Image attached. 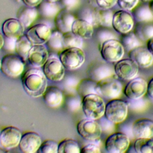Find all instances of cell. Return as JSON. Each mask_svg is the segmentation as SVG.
Segmentation results:
<instances>
[{"label":"cell","mask_w":153,"mask_h":153,"mask_svg":"<svg viewBox=\"0 0 153 153\" xmlns=\"http://www.w3.org/2000/svg\"><path fill=\"white\" fill-rule=\"evenodd\" d=\"M21 80L25 91L32 97L42 96L47 87V78L39 68L33 67L27 70L22 75Z\"/></svg>","instance_id":"6da1fadb"},{"label":"cell","mask_w":153,"mask_h":153,"mask_svg":"<svg viewBox=\"0 0 153 153\" xmlns=\"http://www.w3.org/2000/svg\"><path fill=\"white\" fill-rule=\"evenodd\" d=\"M105 105L102 97L96 93L87 94L82 99L81 108L87 118L98 120L104 116Z\"/></svg>","instance_id":"7a4b0ae2"},{"label":"cell","mask_w":153,"mask_h":153,"mask_svg":"<svg viewBox=\"0 0 153 153\" xmlns=\"http://www.w3.org/2000/svg\"><path fill=\"white\" fill-rule=\"evenodd\" d=\"M115 75L97 82L95 90L97 94L110 100L120 96L123 91V85Z\"/></svg>","instance_id":"3957f363"},{"label":"cell","mask_w":153,"mask_h":153,"mask_svg":"<svg viewBox=\"0 0 153 153\" xmlns=\"http://www.w3.org/2000/svg\"><path fill=\"white\" fill-rule=\"evenodd\" d=\"M128 110L127 102L118 98L113 99L106 104L104 116L115 124H119L126 120Z\"/></svg>","instance_id":"277c9868"},{"label":"cell","mask_w":153,"mask_h":153,"mask_svg":"<svg viewBox=\"0 0 153 153\" xmlns=\"http://www.w3.org/2000/svg\"><path fill=\"white\" fill-rule=\"evenodd\" d=\"M59 58L66 69L73 71L84 64L85 55L82 48L72 47L63 49L59 54Z\"/></svg>","instance_id":"5b68a950"},{"label":"cell","mask_w":153,"mask_h":153,"mask_svg":"<svg viewBox=\"0 0 153 153\" xmlns=\"http://www.w3.org/2000/svg\"><path fill=\"white\" fill-rule=\"evenodd\" d=\"M25 62L17 54L10 53L1 59L0 71L5 76L16 78L20 76L25 69Z\"/></svg>","instance_id":"8992f818"},{"label":"cell","mask_w":153,"mask_h":153,"mask_svg":"<svg viewBox=\"0 0 153 153\" xmlns=\"http://www.w3.org/2000/svg\"><path fill=\"white\" fill-rule=\"evenodd\" d=\"M100 53L103 60L114 63L122 59L124 54V48L120 41L117 39H111L100 45Z\"/></svg>","instance_id":"52a82bcc"},{"label":"cell","mask_w":153,"mask_h":153,"mask_svg":"<svg viewBox=\"0 0 153 153\" xmlns=\"http://www.w3.org/2000/svg\"><path fill=\"white\" fill-rule=\"evenodd\" d=\"M77 132L84 139L97 142L102 134V128L97 120L85 118L80 120L76 126Z\"/></svg>","instance_id":"ba28073f"},{"label":"cell","mask_w":153,"mask_h":153,"mask_svg":"<svg viewBox=\"0 0 153 153\" xmlns=\"http://www.w3.org/2000/svg\"><path fill=\"white\" fill-rule=\"evenodd\" d=\"M128 136L123 132L111 134L106 139L105 147L109 153H124L130 146Z\"/></svg>","instance_id":"9c48e42d"},{"label":"cell","mask_w":153,"mask_h":153,"mask_svg":"<svg viewBox=\"0 0 153 153\" xmlns=\"http://www.w3.org/2000/svg\"><path fill=\"white\" fill-rule=\"evenodd\" d=\"M87 73L90 78L96 82L115 75L114 67L104 60L93 62L88 66Z\"/></svg>","instance_id":"30bf717a"},{"label":"cell","mask_w":153,"mask_h":153,"mask_svg":"<svg viewBox=\"0 0 153 153\" xmlns=\"http://www.w3.org/2000/svg\"><path fill=\"white\" fill-rule=\"evenodd\" d=\"M65 69L59 58L56 57H49L42 66V71L47 79L54 82L64 78Z\"/></svg>","instance_id":"8fae6325"},{"label":"cell","mask_w":153,"mask_h":153,"mask_svg":"<svg viewBox=\"0 0 153 153\" xmlns=\"http://www.w3.org/2000/svg\"><path fill=\"white\" fill-rule=\"evenodd\" d=\"M112 26L119 33L130 32L134 26V19L128 11L121 10L114 13Z\"/></svg>","instance_id":"7c38bea8"},{"label":"cell","mask_w":153,"mask_h":153,"mask_svg":"<svg viewBox=\"0 0 153 153\" xmlns=\"http://www.w3.org/2000/svg\"><path fill=\"white\" fill-rule=\"evenodd\" d=\"M115 75L123 80H130L135 78L137 74L139 67L131 59H124L117 62L114 66Z\"/></svg>","instance_id":"4fadbf2b"},{"label":"cell","mask_w":153,"mask_h":153,"mask_svg":"<svg viewBox=\"0 0 153 153\" xmlns=\"http://www.w3.org/2000/svg\"><path fill=\"white\" fill-rule=\"evenodd\" d=\"M51 33V30L47 25L39 23L31 26L25 35L33 45H43L50 38Z\"/></svg>","instance_id":"5bb4252c"},{"label":"cell","mask_w":153,"mask_h":153,"mask_svg":"<svg viewBox=\"0 0 153 153\" xmlns=\"http://www.w3.org/2000/svg\"><path fill=\"white\" fill-rule=\"evenodd\" d=\"M22 132L18 128L8 126L0 131V146L5 149H11L18 146L22 137Z\"/></svg>","instance_id":"9a60e30c"},{"label":"cell","mask_w":153,"mask_h":153,"mask_svg":"<svg viewBox=\"0 0 153 153\" xmlns=\"http://www.w3.org/2000/svg\"><path fill=\"white\" fill-rule=\"evenodd\" d=\"M147 81L141 77H135L125 86L124 94L128 99L142 98L147 91Z\"/></svg>","instance_id":"2e32d148"},{"label":"cell","mask_w":153,"mask_h":153,"mask_svg":"<svg viewBox=\"0 0 153 153\" xmlns=\"http://www.w3.org/2000/svg\"><path fill=\"white\" fill-rule=\"evenodd\" d=\"M42 143L41 137L34 131H29L22 134L18 147L23 153L37 152Z\"/></svg>","instance_id":"e0dca14e"},{"label":"cell","mask_w":153,"mask_h":153,"mask_svg":"<svg viewBox=\"0 0 153 153\" xmlns=\"http://www.w3.org/2000/svg\"><path fill=\"white\" fill-rule=\"evenodd\" d=\"M128 53L129 58L139 68H147L153 64V54L142 45L135 47Z\"/></svg>","instance_id":"ac0fdd59"},{"label":"cell","mask_w":153,"mask_h":153,"mask_svg":"<svg viewBox=\"0 0 153 153\" xmlns=\"http://www.w3.org/2000/svg\"><path fill=\"white\" fill-rule=\"evenodd\" d=\"M131 132L136 139L152 138L153 137V121L147 118L136 120L132 124Z\"/></svg>","instance_id":"d6986e66"},{"label":"cell","mask_w":153,"mask_h":153,"mask_svg":"<svg viewBox=\"0 0 153 153\" xmlns=\"http://www.w3.org/2000/svg\"><path fill=\"white\" fill-rule=\"evenodd\" d=\"M48 57V52L44 45H33L28 54L27 61L33 67L41 68Z\"/></svg>","instance_id":"ffe728a7"},{"label":"cell","mask_w":153,"mask_h":153,"mask_svg":"<svg viewBox=\"0 0 153 153\" xmlns=\"http://www.w3.org/2000/svg\"><path fill=\"white\" fill-rule=\"evenodd\" d=\"M77 18L69 13V11L63 9L54 18V25L57 30L65 33L72 30V26Z\"/></svg>","instance_id":"44dd1931"},{"label":"cell","mask_w":153,"mask_h":153,"mask_svg":"<svg viewBox=\"0 0 153 153\" xmlns=\"http://www.w3.org/2000/svg\"><path fill=\"white\" fill-rule=\"evenodd\" d=\"M25 27L17 19L10 18L4 22L2 31L4 36L17 39L24 34Z\"/></svg>","instance_id":"7402d4cb"},{"label":"cell","mask_w":153,"mask_h":153,"mask_svg":"<svg viewBox=\"0 0 153 153\" xmlns=\"http://www.w3.org/2000/svg\"><path fill=\"white\" fill-rule=\"evenodd\" d=\"M42 97L46 105L53 108L60 106L64 100L62 91L59 87L54 85L47 86Z\"/></svg>","instance_id":"603a6c76"},{"label":"cell","mask_w":153,"mask_h":153,"mask_svg":"<svg viewBox=\"0 0 153 153\" xmlns=\"http://www.w3.org/2000/svg\"><path fill=\"white\" fill-rule=\"evenodd\" d=\"M38 14L39 12L36 7H30L25 5L18 9L16 13V17L25 28H27L37 19Z\"/></svg>","instance_id":"cb8c5ba5"},{"label":"cell","mask_w":153,"mask_h":153,"mask_svg":"<svg viewBox=\"0 0 153 153\" xmlns=\"http://www.w3.org/2000/svg\"><path fill=\"white\" fill-rule=\"evenodd\" d=\"M71 31L82 39H88L93 36L94 26L86 20L76 19L72 25Z\"/></svg>","instance_id":"d4e9b609"},{"label":"cell","mask_w":153,"mask_h":153,"mask_svg":"<svg viewBox=\"0 0 153 153\" xmlns=\"http://www.w3.org/2000/svg\"><path fill=\"white\" fill-rule=\"evenodd\" d=\"M135 35L142 41H148L153 36V23L151 22H140L134 27Z\"/></svg>","instance_id":"484cf974"},{"label":"cell","mask_w":153,"mask_h":153,"mask_svg":"<svg viewBox=\"0 0 153 153\" xmlns=\"http://www.w3.org/2000/svg\"><path fill=\"white\" fill-rule=\"evenodd\" d=\"M33 45L26 35L23 34L17 39L15 52L25 62H26L27 60L28 54Z\"/></svg>","instance_id":"4316f807"},{"label":"cell","mask_w":153,"mask_h":153,"mask_svg":"<svg viewBox=\"0 0 153 153\" xmlns=\"http://www.w3.org/2000/svg\"><path fill=\"white\" fill-rule=\"evenodd\" d=\"M94 11L97 26L103 27L112 26L114 13L110 9L98 7L94 8Z\"/></svg>","instance_id":"83f0119b"},{"label":"cell","mask_w":153,"mask_h":153,"mask_svg":"<svg viewBox=\"0 0 153 153\" xmlns=\"http://www.w3.org/2000/svg\"><path fill=\"white\" fill-rule=\"evenodd\" d=\"M132 16L137 22L153 21V14L148 4H137L132 10Z\"/></svg>","instance_id":"f1b7e54d"},{"label":"cell","mask_w":153,"mask_h":153,"mask_svg":"<svg viewBox=\"0 0 153 153\" xmlns=\"http://www.w3.org/2000/svg\"><path fill=\"white\" fill-rule=\"evenodd\" d=\"M37 7L38 12L45 18H54L60 11V7L56 2H49L47 0L43 1Z\"/></svg>","instance_id":"f546056e"},{"label":"cell","mask_w":153,"mask_h":153,"mask_svg":"<svg viewBox=\"0 0 153 153\" xmlns=\"http://www.w3.org/2000/svg\"><path fill=\"white\" fill-rule=\"evenodd\" d=\"M62 38L63 33L62 32L57 30L53 31L45 44L50 51L59 54L64 49Z\"/></svg>","instance_id":"4dcf8cb0"},{"label":"cell","mask_w":153,"mask_h":153,"mask_svg":"<svg viewBox=\"0 0 153 153\" xmlns=\"http://www.w3.org/2000/svg\"><path fill=\"white\" fill-rule=\"evenodd\" d=\"M96 84L97 82L90 78L83 79L79 81L76 91L82 98L87 94L96 93L95 90Z\"/></svg>","instance_id":"1f68e13d"},{"label":"cell","mask_w":153,"mask_h":153,"mask_svg":"<svg viewBox=\"0 0 153 153\" xmlns=\"http://www.w3.org/2000/svg\"><path fill=\"white\" fill-rule=\"evenodd\" d=\"M62 42L64 49L72 47L82 48L83 47V39L72 31L63 33Z\"/></svg>","instance_id":"d6a6232c"},{"label":"cell","mask_w":153,"mask_h":153,"mask_svg":"<svg viewBox=\"0 0 153 153\" xmlns=\"http://www.w3.org/2000/svg\"><path fill=\"white\" fill-rule=\"evenodd\" d=\"M121 42L124 47V50L128 52L133 48L142 45V42L133 32H128L125 34H122L121 38Z\"/></svg>","instance_id":"836d02e7"},{"label":"cell","mask_w":153,"mask_h":153,"mask_svg":"<svg viewBox=\"0 0 153 153\" xmlns=\"http://www.w3.org/2000/svg\"><path fill=\"white\" fill-rule=\"evenodd\" d=\"M81 149L78 142L72 139L62 140L58 146V153H79Z\"/></svg>","instance_id":"e575fe53"},{"label":"cell","mask_w":153,"mask_h":153,"mask_svg":"<svg viewBox=\"0 0 153 153\" xmlns=\"http://www.w3.org/2000/svg\"><path fill=\"white\" fill-rule=\"evenodd\" d=\"M137 153H153V140L151 138H139L134 143Z\"/></svg>","instance_id":"d590c367"},{"label":"cell","mask_w":153,"mask_h":153,"mask_svg":"<svg viewBox=\"0 0 153 153\" xmlns=\"http://www.w3.org/2000/svg\"><path fill=\"white\" fill-rule=\"evenodd\" d=\"M82 97L77 94H69L66 99L68 108L72 112H76L82 106Z\"/></svg>","instance_id":"8d00e7d4"},{"label":"cell","mask_w":153,"mask_h":153,"mask_svg":"<svg viewBox=\"0 0 153 153\" xmlns=\"http://www.w3.org/2000/svg\"><path fill=\"white\" fill-rule=\"evenodd\" d=\"M59 143L53 140H46L42 142L37 152L58 153Z\"/></svg>","instance_id":"74e56055"},{"label":"cell","mask_w":153,"mask_h":153,"mask_svg":"<svg viewBox=\"0 0 153 153\" xmlns=\"http://www.w3.org/2000/svg\"><path fill=\"white\" fill-rule=\"evenodd\" d=\"M77 19H80L86 20L89 23H90L94 27L97 26L94 9L91 10V9L87 8L82 10L79 13V18H77Z\"/></svg>","instance_id":"f35d334b"},{"label":"cell","mask_w":153,"mask_h":153,"mask_svg":"<svg viewBox=\"0 0 153 153\" xmlns=\"http://www.w3.org/2000/svg\"><path fill=\"white\" fill-rule=\"evenodd\" d=\"M128 106L134 111H140L145 109L147 104L145 100L142 98L137 99H129L127 102Z\"/></svg>","instance_id":"ab89813d"},{"label":"cell","mask_w":153,"mask_h":153,"mask_svg":"<svg viewBox=\"0 0 153 153\" xmlns=\"http://www.w3.org/2000/svg\"><path fill=\"white\" fill-rule=\"evenodd\" d=\"M102 117L99 118L98 121L101 127L102 131L106 133H111L115 129V124L108 120L105 117V118Z\"/></svg>","instance_id":"60d3db41"},{"label":"cell","mask_w":153,"mask_h":153,"mask_svg":"<svg viewBox=\"0 0 153 153\" xmlns=\"http://www.w3.org/2000/svg\"><path fill=\"white\" fill-rule=\"evenodd\" d=\"M97 39L100 44V45L105 41L111 39H117L115 35L111 31L108 30H100L97 32Z\"/></svg>","instance_id":"b9f144b4"},{"label":"cell","mask_w":153,"mask_h":153,"mask_svg":"<svg viewBox=\"0 0 153 153\" xmlns=\"http://www.w3.org/2000/svg\"><path fill=\"white\" fill-rule=\"evenodd\" d=\"M139 0H118L117 4L122 10L131 11L139 4Z\"/></svg>","instance_id":"7bdbcfd3"},{"label":"cell","mask_w":153,"mask_h":153,"mask_svg":"<svg viewBox=\"0 0 153 153\" xmlns=\"http://www.w3.org/2000/svg\"><path fill=\"white\" fill-rule=\"evenodd\" d=\"M16 41L17 39L4 36V42L2 48L5 51L10 53L15 52Z\"/></svg>","instance_id":"ee69618b"},{"label":"cell","mask_w":153,"mask_h":153,"mask_svg":"<svg viewBox=\"0 0 153 153\" xmlns=\"http://www.w3.org/2000/svg\"><path fill=\"white\" fill-rule=\"evenodd\" d=\"M81 153H100V148L98 144L91 143L85 145L81 149Z\"/></svg>","instance_id":"f6af8a7d"},{"label":"cell","mask_w":153,"mask_h":153,"mask_svg":"<svg viewBox=\"0 0 153 153\" xmlns=\"http://www.w3.org/2000/svg\"><path fill=\"white\" fill-rule=\"evenodd\" d=\"M60 1L64 8L68 11L76 9L80 4V0H61Z\"/></svg>","instance_id":"bcb514c9"},{"label":"cell","mask_w":153,"mask_h":153,"mask_svg":"<svg viewBox=\"0 0 153 153\" xmlns=\"http://www.w3.org/2000/svg\"><path fill=\"white\" fill-rule=\"evenodd\" d=\"M99 7L104 9H110L117 4L118 0H95Z\"/></svg>","instance_id":"7dc6e473"},{"label":"cell","mask_w":153,"mask_h":153,"mask_svg":"<svg viewBox=\"0 0 153 153\" xmlns=\"http://www.w3.org/2000/svg\"><path fill=\"white\" fill-rule=\"evenodd\" d=\"M79 81H78L75 78L69 77L65 81V86L66 89L68 91H71L72 90H76V87Z\"/></svg>","instance_id":"c3c4849f"},{"label":"cell","mask_w":153,"mask_h":153,"mask_svg":"<svg viewBox=\"0 0 153 153\" xmlns=\"http://www.w3.org/2000/svg\"><path fill=\"white\" fill-rule=\"evenodd\" d=\"M25 5L30 7H37L44 0H22Z\"/></svg>","instance_id":"681fc988"},{"label":"cell","mask_w":153,"mask_h":153,"mask_svg":"<svg viewBox=\"0 0 153 153\" xmlns=\"http://www.w3.org/2000/svg\"><path fill=\"white\" fill-rule=\"evenodd\" d=\"M146 93L149 97L153 99V77L148 82Z\"/></svg>","instance_id":"f907efd6"},{"label":"cell","mask_w":153,"mask_h":153,"mask_svg":"<svg viewBox=\"0 0 153 153\" xmlns=\"http://www.w3.org/2000/svg\"><path fill=\"white\" fill-rule=\"evenodd\" d=\"M146 46L148 50L153 54V36L147 41Z\"/></svg>","instance_id":"816d5d0a"},{"label":"cell","mask_w":153,"mask_h":153,"mask_svg":"<svg viewBox=\"0 0 153 153\" xmlns=\"http://www.w3.org/2000/svg\"><path fill=\"white\" fill-rule=\"evenodd\" d=\"M4 42V36L0 32V50L2 48Z\"/></svg>","instance_id":"f5cc1de1"},{"label":"cell","mask_w":153,"mask_h":153,"mask_svg":"<svg viewBox=\"0 0 153 153\" xmlns=\"http://www.w3.org/2000/svg\"><path fill=\"white\" fill-rule=\"evenodd\" d=\"M148 6H149V9L151 10V12H152V14H153V0H151L150 1H149Z\"/></svg>","instance_id":"db71d44e"},{"label":"cell","mask_w":153,"mask_h":153,"mask_svg":"<svg viewBox=\"0 0 153 153\" xmlns=\"http://www.w3.org/2000/svg\"><path fill=\"white\" fill-rule=\"evenodd\" d=\"M49 2H59V1H60L61 0H47Z\"/></svg>","instance_id":"11a10c76"},{"label":"cell","mask_w":153,"mask_h":153,"mask_svg":"<svg viewBox=\"0 0 153 153\" xmlns=\"http://www.w3.org/2000/svg\"><path fill=\"white\" fill-rule=\"evenodd\" d=\"M143 2H149V1H150L151 0H142Z\"/></svg>","instance_id":"9f6ffc18"},{"label":"cell","mask_w":153,"mask_h":153,"mask_svg":"<svg viewBox=\"0 0 153 153\" xmlns=\"http://www.w3.org/2000/svg\"><path fill=\"white\" fill-rule=\"evenodd\" d=\"M1 59H0V69H1Z\"/></svg>","instance_id":"6f0895ef"},{"label":"cell","mask_w":153,"mask_h":153,"mask_svg":"<svg viewBox=\"0 0 153 153\" xmlns=\"http://www.w3.org/2000/svg\"><path fill=\"white\" fill-rule=\"evenodd\" d=\"M16 1H17V0H16Z\"/></svg>","instance_id":"680465c9"}]
</instances>
